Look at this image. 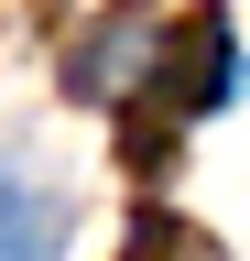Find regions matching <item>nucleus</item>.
<instances>
[{
	"mask_svg": "<svg viewBox=\"0 0 250 261\" xmlns=\"http://www.w3.org/2000/svg\"><path fill=\"white\" fill-rule=\"evenodd\" d=\"M239 87V44H229V11L196 0L185 22H163V44H152V109L163 120H196L217 98Z\"/></svg>",
	"mask_w": 250,
	"mask_h": 261,
	"instance_id": "obj_1",
	"label": "nucleus"
},
{
	"mask_svg": "<svg viewBox=\"0 0 250 261\" xmlns=\"http://www.w3.org/2000/svg\"><path fill=\"white\" fill-rule=\"evenodd\" d=\"M120 261H217V250H207V240H196L185 218H142V228H131V250H120Z\"/></svg>",
	"mask_w": 250,
	"mask_h": 261,
	"instance_id": "obj_4",
	"label": "nucleus"
},
{
	"mask_svg": "<svg viewBox=\"0 0 250 261\" xmlns=\"http://www.w3.org/2000/svg\"><path fill=\"white\" fill-rule=\"evenodd\" d=\"M120 152H131V174H163V163H174V120L163 109H131V120H120Z\"/></svg>",
	"mask_w": 250,
	"mask_h": 261,
	"instance_id": "obj_5",
	"label": "nucleus"
},
{
	"mask_svg": "<svg viewBox=\"0 0 250 261\" xmlns=\"http://www.w3.org/2000/svg\"><path fill=\"white\" fill-rule=\"evenodd\" d=\"M131 55H142V22L120 11L109 33H87V44H76V65H66V87H76V98H109V87H120V65H131Z\"/></svg>",
	"mask_w": 250,
	"mask_h": 261,
	"instance_id": "obj_3",
	"label": "nucleus"
},
{
	"mask_svg": "<svg viewBox=\"0 0 250 261\" xmlns=\"http://www.w3.org/2000/svg\"><path fill=\"white\" fill-rule=\"evenodd\" d=\"M54 240H66V207L54 196H22L0 174V261H54Z\"/></svg>",
	"mask_w": 250,
	"mask_h": 261,
	"instance_id": "obj_2",
	"label": "nucleus"
}]
</instances>
